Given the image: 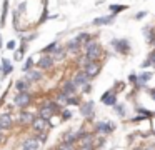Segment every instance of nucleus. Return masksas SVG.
Returning <instances> with one entry per match:
<instances>
[{
	"mask_svg": "<svg viewBox=\"0 0 155 150\" xmlns=\"http://www.w3.org/2000/svg\"><path fill=\"white\" fill-rule=\"evenodd\" d=\"M62 107L58 105L55 100H45L44 103H42L40 107H38V112H37V117H42L44 120H47V122H50L52 118H54V115H57V113H60Z\"/></svg>",
	"mask_w": 155,
	"mask_h": 150,
	"instance_id": "obj_1",
	"label": "nucleus"
},
{
	"mask_svg": "<svg viewBox=\"0 0 155 150\" xmlns=\"http://www.w3.org/2000/svg\"><path fill=\"white\" fill-rule=\"evenodd\" d=\"M84 53L87 55L88 60H100L102 55H104V48H102V45L98 43V40L94 38V40H90L87 45H84Z\"/></svg>",
	"mask_w": 155,
	"mask_h": 150,
	"instance_id": "obj_2",
	"label": "nucleus"
},
{
	"mask_svg": "<svg viewBox=\"0 0 155 150\" xmlns=\"http://www.w3.org/2000/svg\"><path fill=\"white\" fill-rule=\"evenodd\" d=\"M115 128H117V125H115L114 122H108V120H98V122L94 123L92 132H94L95 135H100V137H108V135H112V133L115 132Z\"/></svg>",
	"mask_w": 155,
	"mask_h": 150,
	"instance_id": "obj_3",
	"label": "nucleus"
},
{
	"mask_svg": "<svg viewBox=\"0 0 155 150\" xmlns=\"http://www.w3.org/2000/svg\"><path fill=\"white\" fill-rule=\"evenodd\" d=\"M34 100H35V97H34V93H30V92L15 93V97H14V107H17V108H20V110H27L28 107L34 103Z\"/></svg>",
	"mask_w": 155,
	"mask_h": 150,
	"instance_id": "obj_4",
	"label": "nucleus"
},
{
	"mask_svg": "<svg viewBox=\"0 0 155 150\" xmlns=\"http://www.w3.org/2000/svg\"><path fill=\"white\" fill-rule=\"evenodd\" d=\"M110 45L114 47V50L117 53H120V55H128L130 53V42H128V38H112L110 40Z\"/></svg>",
	"mask_w": 155,
	"mask_h": 150,
	"instance_id": "obj_5",
	"label": "nucleus"
},
{
	"mask_svg": "<svg viewBox=\"0 0 155 150\" xmlns=\"http://www.w3.org/2000/svg\"><path fill=\"white\" fill-rule=\"evenodd\" d=\"M102 67H104V63L100 62V60H95V62H90V63H87V65L84 67V72L87 73V77L90 80H94V78H97L98 77V73L102 72Z\"/></svg>",
	"mask_w": 155,
	"mask_h": 150,
	"instance_id": "obj_6",
	"label": "nucleus"
},
{
	"mask_svg": "<svg viewBox=\"0 0 155 150\" xmlns=\"http://www.w3.org/2000/svg\"><path fill=\"white\" fill-rule=\"evenodd\" d=\"M78 110H80V115L84 117V118L94 120V117H95V102H94V100L82 102L80 107H78Z\"/></svg>",
	"mask_w": 155,
	"mask_h": 150,
	"instance_id": "obj_7",
	"label": "nucleus"
},
{
	"mask_svg": "<svg viewBox=\"0 0 155 150\" xmlns=\"http://www.w3.org/2000/svg\"><path fill=\"white\" fill-rule=\"evenodd\" d=\"M42 147H44V143L38 142L34 135H32V137H25V138L18 143V148H20V150H40Z\"/></svg>",
	"mask_w": 155,
	"mask_h": 150,
	"instance_id": "obj_8",
	"label": "nucleus"
},
{
	"mask_svg": "<svg viewBox=\"0 0 155 150\" xmlns=\"http://www.w3.org/2000/svg\"><path fill=\"white\" fill-rule=\"evenodd\" d=\"M100 102L104 103V105H107V107H115L118 103V93L115 92L114 88L105 90V92L102 93V97H100Z\"/></svg>",
	"mask_w": 155,
	"mask_h": 150,
	"instance_id": "obj_9",
	"label": "nucleus"
},
{
	"mask_svg": "<svg viewBox=\"0 0 155 150\" xmlns=\"http://www.w3.org/2000/svg\"><path fill=\"white\" fill-rule=\"evenodd\" d=\"M30 128L34 133H40V132H48V128H50V122H47V120H44L42 117H35L34 122L30 123Z\"/></svg>",
	"mask_w": 155,
	"mask_h": 150,
	"instance_id": "obj_10",
	"label": "nucleus"
},
{
	"mask_svg": "<svg viewBox=\"0 0 155 150\" xmlns=\"http://www.w3.org/2000/svg\"><path fill=\"white\" fill-rule=\"evenodd\" d=\"M72 82H74V85L77 87V88H82L84 85L90 83V78L87 77V73H85L84 70H77V72L74 73V77H72Z\"/></svg>",
	"mask_w": 155,
	"mask_h": 150,
	"instance_id": "obj_11",
	"label": "nucleus"
},
{
	"mask_svg": "<svg viewBox=\"0 0 155 150\" xmlns=\"http://www.w3.org/2000/svg\"><path fill=\"white\" fill-rule=\"evenodd\" d=\"M35 113H32L30 110H20V113H18V117H17V122L20 123L22 127H30V123L34 122V118H35Z\"/></svg>",
	"mask_w": 155,
	"mask_h": 150,
	"instance_id": "obj_12",
	"label": "nucleus"
},
{
	"mask_svg": "<svg viewBox=\"0 0 155 150\" xmlns=\"http://www.w3.org/2000/svg\"><path fill=\"white\" fill-rule=\"evenodd\" d=\"M12 127H14V115L10 112L0 113V128H2V132L4 130H12Z\"/></svg>",
	"mask_w": 155,
	"mask_h": 150,
	"instance_id": "obj_13",
	"label": "nucleus"
},
{
	"mask_svg": "<svg viewBox=\"0 0 155 150\" xmlns=\"http://www.w3.org/2000/svg\"><path fill=\"white\" fill-rule=\"evenodd\" d=\"M55 65V62H54V58H52V55H40V58H38V62H37V68L38 70H50L52 67Z\"/></svg>",
	"mask_w": 155,
	"mask_h": 150,
	"instance_id": "obj_14",
	"label": "nucleus"
},
{
	"mask_svg": "<svg viewBox=\"0 0 155 150\" xmlns=\"http://www.w3.org/2000/svg\"><path fill=\"white\" fill-rule=\"evenodd\" d=\"M77 90H78V88L74 85L72 78H70V80H65V82L60 85V92L64 93V95H67V97H74V95H77Z\"/></svg>",
	"mask_w": 155,
	"mask_h": 150,
	"instance_id": "obj_15",
	"label": "nucleus"
},
{
	"mask_svg": "<svg viewBox=\"0 0 155 150\" xmlns=\"http://www.w3.org/2000/svg\"><path fill=\"white\" fill-rule=\"evenodd\" d=\"M65 50H67V53H74V55H78V53L82 52V45L77 42V38H70L67 43H65Z\"/></svg>",
	"mask_w": 155,
	"mask_h": 150,
	"instance_id": "obj_16",
	"label": "nucleus"
},
{
	"mask_svg": "<svg viewBox=\"0 0 155 150\" xmlns=\"http://www.w3.org/2000/svg\"><path fill=\"white\" fill-rule=\"evenodd\" d=\"M95 133L92 132V130H85L84 132V135L78 138V142H77V145H94V140H95Z\"/></svg>",
	"mask_w": 155,
	"mask_h": 150,
	"instance_id": "obj_17",
	"label": "nucleus"
},
{
	"mask_svg": "<svg viewBox=\"0 0 155 150\" xmlns=\"http://www.w3.org/2000/svg\"><path fill=\"white\" fill-rule=\"evenodd\" d=\"M25 78L28 80L30 83H35V82H40L42 78H44V72L42 70H38V68H32V70H28L27 72V75H25Z\"/></svg>",
	"mask_w": 155,
	"mask_h": 150,
	"instance_id": "obj_18",
	"label": "nucleus"
},
{
	"mask_svg": "<svg viewBox=\"0 0 155 150\" xmlns=\"http://www.w3.org/2000/svg\"><path fill=\"white\" fill-rule=\"evenodd\" d=\"M30 85L32 83L28 82L25 77H22V78H18L17 82H15V90H17V93H22V92H30Z\"/></svg>",
	"mask_w": 155,
	"mask_h": 150,
	"instance_id": "obj_19",
	"label": "nucleus"
},
{
	"mask_svg": "<svg viewBox=\"0 0 155 150\" xmlns=\"http://www.w3.org/2000/svg\"><path fill=\"white\" fill-rule=\"evenodd\" d=\"M115 22V15H105V17H97L94 18V25L95 27H104V25H110V23Z\"/></svg>",
	"mask_w": 155,
	"mask_h": 150,
	"instance_id": "obj_20",
	"label": "nucleus"
},
{
	"mask_svg": "<svg viewBox=\"0 0 155 150\" xmlns=\"http://www.w3.org/2000/svg\"><path fill=\"white\" fill-rule=\"evenodd\" d=\"M60 142H67V143H75L77 145V130H67L62 133Z\"/></svg>",
	"mask_w": 155,
	"mask_h": 150,
	"instance_id": "obj_21",
	"label": "nucleus"
},
{
	"mask_svg": "<svg viewBox=\"0 0 155 150\" xmlns=\"http://www.w3.org/2000/svg\"><path fill=\"white\" fill-rule=\"evenodd\" d=\"M127 8H128V5H124V3H110V5H108V12H110V15H115V17H117L118 13L125 12Z\"/></svg>",
	"mask_w": 155,
	"mask_h": 150,
	"instance_id": "obj_22",
	"label": "nucleus"
},
{
	"mask_svg": "<svg viewBox=\"0 0 155 150\" xmlns=\"http://www.w3.org/2000/svg\"><path fill=\"white\" fill-rule=\"evenodd\" d=\"M58 47H60V43H58V42H52V43H48L47 47H44V48H42L40 55H54V53L58 50Z\"/></svg>",
	"mask_w": 155,
	"mask_h": 150,
	"instance_id": "obj_23",
	"label": "nucleus"
},
{
	"mask_svg": "<svg viewBox=\"0 0 155 150\" xmlns=\"http://www.w3.org/2000/svg\"><path fill=\"white\" fill-rule=\"evenodd\" d=\"M75 38H77V42L80 43L82 47H84V45H87V43L90 42V40H94L95 37L92 35V33H88V32H80L77 37H75Z\"/></svg>",
	"mask_w": 155,
	"mask_h": 150,
	"instance_id": "obj_24",
	"label": "nucleus"
},
{
	"mask_svg": "<svg viewBox=\"0 0 155 150\" xmlns=\"http://www.w3.org/2000/svg\"><path fill=\"white\" fill-rule=\"evenodd\" d=\"M135 113H137V115H142V117H147L148 120H152L155 117V112L145 108V107H140V105H135Z\"/></svg>",
	"mask_w": 155,
	"mask_h": 150,
	"instance_id": "obj_25",
	"label": "nucleus"
},
{
	"mask_svg": "<svg viewBox=\"0 0 155 150\" xmlns=\"http://www.w3.org/2000/svg\"><path fill=\"white\" fill-rule=\"evenodd\" d=\"M54 150H77V145L75 143H67V142H58L54 147Z\"/></svg>",
	"mask_w": 155,
	"mask_h": 150,
	"instance_id": "obj_26",
	"label": "nucleus"
},
{
	"mask_svg": "<svg viewBox=\"0 0 155 150\" xmlns=\"http://www.w3.org/2000/svg\"><path fill=\"white\" fill-rule=\"evenodd\" d=\"M12 68H14V67L10 65V62H8L7 58H2V77H7L8 73L12 72Z\"/></svg>",
	"mask_w": 155,
	"mask_h": 150,
	"instance_id": "obj_27",
	"label": "nucleus"
},
{
	"mask_svg": "<svg viewBox=\"0 0 155 150\" xmlns=\"http://www.w3.org/2000/svg\"><path fill=\"white\" fill-rule=\"evenodd\" d=\"M114 110H115V113H117L118 117H122V118L127 115V107H125V103H122V102H118L117 105L114 107Z\"/></svg>",
	"mask_w": 155,
	"mask_h": 150,
	"instance_id": "obj_28",
	"label": "nucleus"
},
{
	"mask_svg": "<svg viewBox=\"0 0 155 150\" xmlns=\"http://www.w3.org/2000/svg\"><path fill=\"white\" fill-rule=\"evenodd\" d=\"M7 13H8V0H4V8H2V17H0V27H2V28L5 27Z\"/></svg>",
	"mask_w": 155,
	"mask_h": 150,
	"instance_id": "obj_29",
	"label": "nucleus"
},
{
	"mask_svg": "<svg viewBox=\"0 0 155 150\" xmlns=\"http://www.w3.org/2000/svg\"><path fill=\"white\" fill-rule=\"evenodd\" d=\"M65 55H67V50H65V47H58V50L52 55V58H54V62H57V60H62L65 58Z\"/></svg>",
	"mask_w": 155,
	"mask_h": 150,
	"instance_id": "obj_30",
	"label": "nucleus"
},
{
	"mask_svg": "<svg viewBox=\"0 0 155 150\" xmlns=\"http://www.w3.org/2000/svg\"><path fill=\"white\" fill-rule=\"evenodd\" d=\"M105 142H107V137H100V135H97V137H95V140H94V148H95V150L102 148V147L105 145Z\"/></svg>",
	"mask_w": 155,
	"mask_h": 150,
	"instance_id": "obj_31",
	"label": "nucleus"
},
{
	"mask_svg": "<svg viewBox=\"0 0 155 150\" xmlns=\"http://www.w3.org/2000/svg\"><path fill=\"white\" fill-rule=\"evenodd\" d=\"M80 103H82V98L78 95H74V97H68L67 98V107L70 105V107H80Z\"/></svg>",
	"mask_w": 155,
	"mask_h": 150,
	"instance_id": "obj_32",
	"label": "nucleus"
},
{
	"mask_svg": "<svg viewBox=\"0 0 155 150\" xmlns=\"http://www.w3.org/2000/svg\"><path fill=\"white\" fill-rule=\"evenodd\" d=\"M72 117H74L72 110H68V108H62L60 110V120H62V122H67V120L72 118Z\"/></svg>",
	"mask_w": 155,
	"mask_h": 150,
	"instance_id": "obj_33",
	"label": "nucleus"
},
{
	"mask_svg": "<svg viewBox=\"0 0 155 150\" xmlns=\"http://www.w3.org/2000/svg\"><path fill=\"white\" fill-rule=\"evenodd\" d=\"M67 98H68L67 95H64L62 92H58V93H57V97H55V102H57L60 107H64V105H67Z\"/></svg>",
	"mask_w": 155,
	"mask_h": 150,
	"instance_id": "obj_34",
	"label": "nucleus"
},
{
	"mask_svg": "<svg viewBox=\"0 0 155 150\" xmlns=\"http://www.w3.org/2000/svg\"><path fill=\"white\" fill-rule=\"evenodd\" d=\"M34 65H35V63H34V60H32L30 57H28V58L25 60V63H24V65H22V70H24V72L27 73L28 70H32V68H34Z\"/></svg>",
	"mask_w": 155,
	"mask_h": 150,
	"instance_id": "obj_35",
	"label": "nucleus"
},
{
	"mask_svg": "<svg viewBox=\"0 0 155 150\" xmlns=\"http://www.w3.org/2000/svg\"><path fill=\"white\" fill-rule=\"evenodd\" d=\"M137 82H138V78H137V73H135V72H132L130 75H128V83H130L132 87H135V85H137Z\"/></svg>",
	"mask_w": 155,
	"mask_h": 150,
	"instance_id": "obj_36",
	"label": "nucleus"
},
{
	"mask_svg": "<svg viewBox=\"0 0 155 150\" xmlns=\"http://www.w3.org/2000/svg\"><path fill=\"white\" fill-rule=\"evenodd\" d=\"M147 58H148V60H150V62H152V68L155 70V50H150V52H148Z\"/></svg>",
	"mask_w": 155,
	"mask_h": 150,
	"instance_id": "obj_37",
	"label": "nucleus"
},
{
	"mask_svg": "<svg viewBox=\"0 0 155 150\" xmlns=\"http://www.w3.org/2000/svg\"><path fill=\"white\" fill-rule=\"evenodd\" d=\"M124 87H125V82H117L114 85V90L118 93V92H122V90H124Z\"/></svg>",
	"mask_w": 155,
	"mask_h": 150,
	"instance_id": "obj_38",
	"label": "nucleus"
},
{
	"mask_svg": "<svg viewBox=\"0 0 155 150\" xmlns=\"http://www.w3.org/2000/svg\"><path fill=\"white\" fill-rule=\"evenodd\" d=\"M145 17H147V12H145V10H142V12H137L134 15V18L135 20H142V18H145Z\"/></svg>",
	"mask_w": 155,
	"mask_h": 150,
	"instance_id": "obj_39",
	"label": "nucleus"
},
{
	"mask_svg": "<svg viewBox=\"0 0 155 150\" xmlns=\"http://www.w3.org/2000/svg\"><path fill=\"white\" fill-rule=\"evenodd\" d=\"M150 67H152V62H150V60H148V58H145L143 62H142L140 68H142V70H147V68H150Z\"/></svg>",
	"mask_w": 155,
	"mask_h": 150,
	"instance_id": "obj_40",
	"label": "nucleus"
},
{
	"mask_svg": "<svg viewBox=\"0 0 155 150\" xmlns=\"http://www.w3.org/2000/svg\"><path fill=\"white\" fill-rule=\"evenodd\" d=\"M143 150H155V142H148V143H143Z\"/></svg>",
	"mask_w": 155,
	"mask_h": 150,
	"instance_id": "obj_41",
	"label": "nucleus"
},
{
	"mask_svg": "<svg viewBox=\"0 0 155 150\" xmlns=\"http://www.w3.org/2000/svg\"><path fill=\"white\" fill-rule=\"evenodd\" d=\"M92 92V83H87V85L82 87V93H90Z\"/></svg>",
	"mask_w": 155,
	"mask_h": 150,
	"instance_id": "obj_42",
	"label": "nucleus"
},
{
	"mask_svg": "<svg viewBox=\"0 0 155 150\" xmlns=\"http://www.w3.org/2000/svg\"><path fill=\"white\" fill-rule=\"evenodd\" d=\"M5 142H7V137H5V133H4V132H0V147L4 145Z\"/></svg>",
	"mask_w": 155,
	"mask_h": 150,
	"instance_id": "obj_43",
	"label": "nucleus"
},
{
	"mask_svg": "<svg viewBox=\"0 0 155 150\" xmlns=\"http://www.w3.org/2000/svg\"><path fill=\"white\" fill-rule=\"evenodd\" d=\"M147 92H148V95L152 97V100L155 102V87H153V88H147Z\"/></svg>",
	"mask_w": 155,
	"mask_h": 150,
	"instance_id": "obj_44",
	"label": "nucleus"
},
{
	"mask_svg": "<svg viewBox=\"0 0 155 150\" xmlns=\"http://www.w3.org/2000/svg\"><path fill=\"white\" fill-rule=\"evenodd\" d=\"M7 48L8 50H14L15 48V40H10V42L7 43Z\"/></svg>",
	"mask_w": 155,
	"mask_h": 150,
	"instance_id": "obj_45",
	"label": "nucleus"
},
{
	"mask_svg": "<svg viewBox=\"0 0 155 150\" xmlns=\"http://www.w3.org/2000/svg\"><path fill=\"white\" fill-rule=\"evenodd\" d=\"M25 7H27V3H20V7H18V13H24L25 12Z\"/></svg>",
	"mask_w": 155,
	"mask_h": 150,
	"instance_id": "obj_46",
	"label": "nucleus"
},
{
	"mask_svg": "<svg viewBox=\"0 0 155 150\" xmlns=\"http://www.w3.org/2000/svg\"><path fill=\"white\" fill-rule=\"evenodd\" d=\"M132 150H143V143H138L137 147H134Z\"/></svg>",
	"mask_w": 155,
	"mask_h": 150,
	"instance_id": "obj_47",
	"label": "nucleus"
},
{
	"mask_svg": "<svg viewBox=\"0 0 155 150\" xmlns=\"http://www.w3.org/2000/svg\"><path fill=\"white\" fill-rule=\"evenodd\" d=\"M150 47H152V50H155V38H153V42L150 43Z\"/></svg>",
	"mask_w": 155,
	"mask_h": 150,
	"instance_id": "obj_48",
	"label": "nucleus"
},
{
	"mask_svg": "<svg viewBox=\"0 0 155 150\" xmlns=\"http://www.w3.org/2000/svg\"><path fill=\"white\" fill-rule=\"evenodd\" d=\"M0 132H2V128H0Z\"/></svg>",
	"mask_w": 155,
	"mask_h": 150,
	"instance_id": "obj_49",
	"label": "nucleus"
}]
</instances>
